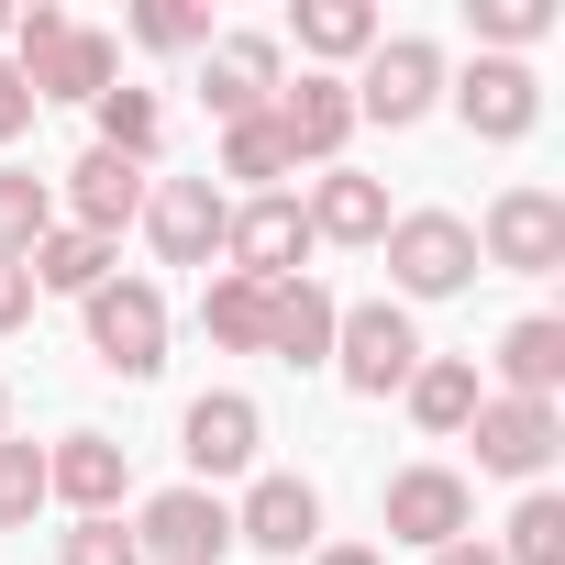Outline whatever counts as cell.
Listing matches in <instances>:
<instances>
[{"instance_id": "obj_1", "label": "cell", "mask_w": 565, "mask_h": 565, "mask_svg": "<svg viewBox=\"0 0 565 565\" xmlns=\"http://www.w3.org/2000/svg\"><path fill=\"white\" fill-rule=\"evenodd\" d=\"M377 244H388V300H399V311L477 289V233H466V211H388Z\"/></svg>"}, {"instance_id": "obj_2", "label": "cell", "mask_w": 565, "mask_h": 565, "mask_svg": "<svg viewBox=\"0 0 565 565\" xmlns=\"http://www.w3.org/2000/svg\"><path fill=\"white\" fill-rule=\"evenodd\" d=\"M411 366H422V322H411L399 300H344V322H333V377H344L355 399H399Z\"/></svg>"}, {"instance_id": "obj_3", "label": "cell", "mask_w": 565, "mask_h": 565, "mask_svg": "<svg viewBox=\"0 0 565 565\" xmlns=\"http://www.w3.org/2000/svg\"><path fill=\"white\" fill-rule=\"evenodd\" d=\"M355 122H388V134H411L433 100H444V45H422V34H377L366 56H355Z\"/></svg>"}, {"instance_id": "obj_4", "label": "cell", "mask_w": 565, "mask_h": 565, "mask_svg": "<svg viewBox=\"0 0 565 565\" xmlns=\"http://www.w3.org/2000/svg\"><path fill=\"white\" fill-rule=\"evenodd\" d=\"M78 311H89V355L111 377H156L167 366V289L156 277H100Z\"/></svg>"}, {"instance_id": "obj_5", "label": "cell", "mask_w": 565, "mask_h": 565, "mask_svg": "<svg viewBox=\"0 0 565 565\" xmlns=\"http://www.w3.org/2000/svg\"><path fill=\"white\" fill-rule=\"evenodd\" d=\"M377 532L411 543V554H444V543L477 532V488H466L455 466H399V477L377 488Z\"/></svg>"}, {"instance_id": "obj_6", "label": "cell", "mask_w": 565, "mask_h": 565, "mask_svg": "<svg viewBox=\"0 0 565 565\" xmlns=\"http://www.w3.org/2000/svg\"><path fill=\"white\" fill-rule=\"evenodd\" d=\"M466 233H477V266H510V277H554L565 266V200L554 189H499L488 222H466Z\"/></svg>"}, {"instance_id": "obj_7", "label": "cell", "mask_w": 565, "mask_h": 565, "mask_svg": "<svg viewBox=\"0 0 565 565\" xmlns=\"http://www.w3.org/2000/svg\"><path fill=\"white\" fill-rule=\"evenodd\" d=\"M122 532H134L145 565H222V554H233V510H222L211 488H156Z\"/></svg>"}, {"instance_id": "obj_8", "label": "cell", "mask_w": 565, "mask_h": 565, "mask_svg": "<svg viewBox=\"0 0 565 565\" xmlns=\"http://www.w3.org/2000/svg\"><path fill=\"white\" fill-rule=\"evenodd\" d=\"M300 255H311L300 189H266V200H233V233H222V277H255V289H277V277H300Z\"/></svg>"}, {"instance_id": "obj_9", "label": "cell", "mask_w": 565, "mask_h": 565, "mask_svg": "<svg viewBox=\"0 0 565 565\" xmlns=\"http://www.w3.org/2000/svg\"><path fill=\"white\" fill-rule=\"evenodd\" d=\"M444 100H455V122H466L477 145H521V134L543 122V78H532V56H477L466 78H444Z\"/></svg>"}, {"instance_id": "obj_10", "label": "cell", "mask_w": 565, "mask_h": 565, "mask_svg": "<svg viewBox=\"0 0 565 565\" xmlns=\"http://www.w3.org/2000/svg\"><path fill=\"white\" fill-rule=\"evenodd\" d=\"M255 444H266V411H255L244 388H200V399L178 411V455H189V488H211V477H244V466H255Z\"/></svg>"}, {"instance_id": "obj_11", "label": "cell", "mask_w": 565, "mask_h": 565, "mask_svg": "<svg viewBox=\"0 0 565 565\" xmlns=\"http://www.w3.org/2000/svg\"><path fill=\"white\" fill-rule=\"evenodd\" d=\"M145 233H156V255H167V266H211V255H222V233H233L222 178H156V189H145Z\"/></svg>"}, {"instance_id": "obj_12", "label": "cell", "mask_w": 565, "mask_h": 565, "mask_svg": "<svg viewBox=\"0 0 565 565\" xmlns=\"http://www.w3.org/2000/svg\"><path fill=\"white\" fill-rule=\"evenodd\" d=\"M477 466L488 477H521V488H543V466H554V444H565V411L554 399H477Z\"/></svg>"}, {"instance_id": "obj_13", "label": "cell", "mask_w": 565, "mask_h": 565, "mask_svg": "<svg viewBox=\"0 0 565 565\" xmlns=\"http://www.w3.org/2000/svg\"><path fill=\"white\" fill-rule=\"evenodd\" d=\"M233 543H244V554H277V565L322 554V488H311V477H255L244 510H233Z\"/></svg>"}, {"instance_id": "obj_14", "label": "cell", "mask_w": 565, "mask_h": 565, "mask_svg": "<svg viewBox=\"0 0 565 565\" xmlns=\"http://www.w3.org/2000/svg\"><path fill=\"white\" fill-rule=\"evenodd\" d=\"M277 67H289L277 34H211L200 45V100L222 122H255V111H277Z\"/></svg>"}, {"instance_id": "obj_15", "label": "cell", "mask_w": 565, "mask_h": 565, "mask_svg": "<svg viewBox=\"0 0 565 565\" xmlns=\"http://www.w3.org/2000/svg\"><path fill=\"white\" fill-rule=\"evenodd\" d=\"M277 134H289V156H300V167H344V145H355V89H344V78H322V67L277 78Z\"/></svg>"}, {"instance_id": "obj_16", "label": "cell", "mask_w": 565, "mask_h": 565, "mask_svg": "<svg viewBox=\"0 0 565 565\" xmlns=\"http://www.w3.org/2000/svg\"><path fill=\"white\" fill-rule=\"evenodd\" d=\"M333 322H344V300L322 289L311 266L266 289V355H277V366H333Z\"/></svg>"}, {"instance_id": "obj_17", "label": "cell", "mask_w": 565, "mask_h": 565, "mask_svg": "<svg viewBox=\"0 0 565 565\" xmlns=\"http://www.w3.org/2000/svg\"><path fill=\"white\" fill-rule=\"evenodd\" d=\"M145 167L134 156H111V145H89L78 167H67V222L78 233H100V244H122V222H145Z\"/></svg>"}, {"instance_id": "obj_18", "label": "cell", "mask_w": 565, "mask_h": 565, "mask_svg": "<svg viewBox=\"0 0 565 565\" xmlns=\"http://www.w3.org/2000/svg\"><path fill=\"white\" fill-rule=\"evenodd\" d=\"M122 488H134V455H122L111 433H67V444L45 455V499H67L78 521H111Z\"/></svg>"}, {"instance_id": "obj_19", "label": "cell", "mask_w": 565, "mask_h": 565, "mask_svg": "<svg viewBox=\"0 0 565 565\" xmlns=\"http://www.w3.org/2000/svg\"><path fill=\"white\" fill-rule=\"evenodd\" d=\"M23 78H34V100H100V89H122V45L89 34V23H67L56 45L23 56Z\"/></svg>"}, {"instance_id": "obj_20", "label": "cell", "mask_w": 565, "mask_h": 565, "mask_svg": "<svg viewBox=\"0 0 565 565\" xmlns=\"http://www.w3.org/2000/svg\"><path fill=\"white\" fill-rule=\"evenodd\" d=\"M300 222H311V244H377L388 233V189L366 167H322L311 200H300Z\"/></svg>"}, {"instance_id": "obj_21", "label": "cell", "mask_w": 565, "mask_h": 565, "mask_svg": "<svg viewBox=\"0 0 565 565\" xmlns=\"http://www.w3.org/2000/svg\"><path fill=\"white\" fill-rule=\"evenodd\" d=\"M388 23H377V0H300V12H289V45L333 78V67H355L366 45H377Z\"/></svg>"}, {"instance_id": "obj_22", "label": "cell", "mask_w": 565, "mask_h": 565, "mask_svg": "<svg viewBox=\"0 0 565 565\" xmlns=\"http://www.w3.org/2000/svg\"><path fill=\"white\" fill-rule=\"evenodd\" d=\"M554 388H565V322L532 311L499 333V399H554Z\"/></svg>"}, {"instance_id": "obj_23", "label": "cell", "mask_w": 565, "mask_h": 565, "mask_svg": "<svg viewBox=\"0 0 565 565\" xmlns=\"http://www.w3.org/2000/svg\"><path fill=\"white\" fill-rule=\"evenodd\" d=\"M399 399H411V422H422L433 444H455V433L477 422V399H488V388H477V366H466V355H422Z\"/></svg>"}, {"instance_id": "obj_24", "label": "cell", "mask_w": 565, "mask_h": 565, "mask_svg": "<svg viewBox=\"0 0 565 565\" xmlns=\"http://www.w3.org/2000/svg\"><path fill=\"white\" fill-rule=\"evenodd\" d=\"M23 277H34V300H45V289H56V300H89L100 277H111V244H100V233H78V222H56V233L23 255Z\"/></svg>"}, {"instance_id": "obj_25", "label": "cell", "mask_w": 565, "mask_h": 565, "mask_svg": "<svg viewBox=\"0 0 565 565\" xmlns=\"http://www.w3.org/2000/svg\"><path fill=\"white\" fill-rule=\"evenodd\" d=\"M222 178H244V200H266V189H289V178H300V156H289V134H277V111L222 122Z\"/></svg>"}, {"instance_id": "obj_26", "label": "cell", "mask_w": 565, "mask_h": 565, "mask_svg": "<svg viewBox=\"0 0 565 565\" xmlns=\"http://www.w3.org/2000/svg\"><path fill=\"white\" fill-rule=\"evenodd\" d=\"M200 333L222 355H266V289H255V277H211V289H200Z\"/></svg>"}, {"instance_id": "obj_27", "label": "cell", "mask_w": 565, "mask_h": 565, "mask_svg": "<svg viewBox=\"0 0 565 565\" xmlns=\"http://www.w3.org/2000/svg\"><path fill=\"white\" fill-rule=\"evenodd\" d=\"M89 111H100V145H111V156L156 167V145H167V100H156V89H100Z\"/></svg>"}, {"instance_id": "obj_28", "label": "cell", "mask_w": 565, "mask_h": 565, "mask_svg": "<svg viewBox=\"0 0 565 565\" xmlns=\"http://www.w3.org/2000/svg\"><path fill=\"white\" fill-rule=\"evenodd\" d=\"M499 565H565V499L554 488H521V510H510V532L488 543Z\"/></svg>"}, {"instance_id": "obj_29", "label": "cell", "mask_w": 565, "mask_h": 565, "mask_svg": "<svg viewBox=\"0 0 565 565\" xmlns=\"http://www.w3.org/2000/svg\"><path fill=\"white\" fill-rule=\"evenodd\" d=\"M45 233H56V189L23 178V167H0V266H23Z\"/></svg>"}, {"instance_id": "obj_30", "label": "cell", "mask_w": 565, "mask_h": 565, "mask_svg": "<svg viewBox=\"0 0 565 565\" xmlns=\"http://www.w3.org/2000/svg\"><path fill=\"white\" fill-rule=\"evenodd\" d=\"M466 23H477V45H488V56H521V45H543V34H554V0H466Z\"/></svg>"}, {"instance_id": "obj_31", "label": "cell", "mask_w": 565, "mask_h": 565, "mask_svg": "<svg viewBox=\"0 0 565 565\" xmlns=\"http://www.w3.org/2000/svg\"><path fill=\"white\" fill-rule=\"evenodd\" d=\"M45 510V444H0V532H23Z\"/></svg>"}, {"instance_id": "obj_32", "label": "cell", "mask_w": 565, "mask_h": 565, "mask_svg": "<svg viewBox=\"0 0 565 565\" xmlns=\"http://www.w3.org/2000/svg\"><path fill=\"white\" fill-rule=\"evenodd\" d=\"M134 45L189 56V45H211V12H200V0H145V12H134Z\"/></svg>"}, {"instance_id": "obj_33", "label": "cell", "mask_w": 565, "mask_h": 565, "mask_svg": "<svg viewBox=\"0 0 565 565\" xmlns=\"http://www.w3.org/2000/svg\"><path fill=\"white\" fill-rule=\"evenodd\" d=\"M56 565H145V554H134V532H122V510H111V521H67V532H56Z\"/></svg>"}, {"instance_id": "obj_34", "label": "cell", "mask_w": 565, "mask_h": 565, "mask_svg": "<svg viewBox=\"0 0 565 565\" xmlns=\"http://www.w3.org/2000/svg\"><path fill=\"white\" fill-rule=\"evenodd\" d=\"M34 111H45V100H34V78L0 56V145H23V134H34Z\"/></svg>"}, {"instance_id": "obj_35", "label": "cell", "mask_w": 565, "mask_h": 565, "mask_svg": "<svg viewBox=\"0 0 565 565\" xmlns=\"http://www.w3.org/2000/svg\"><path fill=\"white\" fill-rule=\"evenodd\" d=\"M23 322H34V277L0 266V333H23Z\"/></svg>"}, {"instance_id": "obj_36", "label": "cell", "mask_w": 565, "mask_h": 565, "mask_svg": "<svg viewBox=\"0 0 565 565\" xmlns=\"http://www.w3.org/2000/svg\"><path fill=\"white\" fill-rule=\"evenodd\" d=\"M311 565H388V554H377V543H322Z\"/></svg>"}, {"instance_id": "obj_37", "label": "cell", "mask_w": 565, "mask_h": 565, "mask_svg": "<svg viewBox=\"0 0 565 565\" xmlns=\"http://www.w3.org/2000/svg\"><path fill=\"white\" fill-rule=\"evenodd\" d=\"M422 565H499V554H488V543L466 532V543H444V554H422Z\"/></svg>"}, {"instance_id": "obj_38", "label": "cell", "mask_w": 565, "mask_h": 565, "mask_svg": "<svg viewBox=\"0 0 565 565\" xmlns=\"http://www.w3.org/2000/svg\"><path fill=\"white\" fill-rule=\"evenodd\" d=\"M0 444H12V388H0Z\"/></svg>"}, {"instance_id": "obj_39", "label": "cell", "mask_w": 565, "mask_h": 565, "mask_svg": "<svg viewBox=\"0 0 565 565\" xmlns=\"http://www.w3.org/2000/svg\"><path fill=\"white\" fill-rule=\"evenodd\" d=\"M0 45H12V0H0Z\"/></svg>"}]
</instances>
